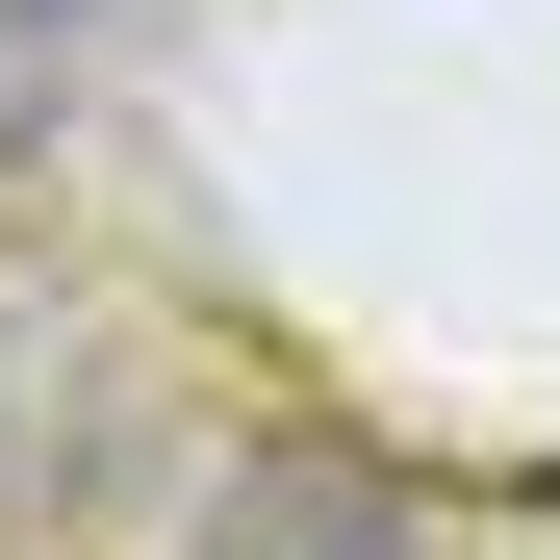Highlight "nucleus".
I'll return each instance as SVG.
<instances>
[{
    "instance_id": "f257e3e1",
    "label": "nucleus",
    "mask_w": 560,
    "mask_h": 560,
    "mask_svg": "<svg viewBox=\"0 0 560 560\" xmlns=\"http://www.w3.org/2000/svg\"><path fill=\"white\" fill-rule=\"evenodd\" d=\"M230 560H383V485H357V458H255Z\"/></svg>"
},
{
    "instance_id": "f03ea898",
    "label": "nucleus",
    "mask_w": 560,
    "mask_h": 560,
    "mask_svg": "<svg viewBox=\"0 0 560 560\" xmlns=\"http://www.w3.org/2000/svg\"><path fill=\"white\" fill-rule=\"evenodd\" d=\"M103 26H128V0H0V153H26V128H77Z\"/></svg>"
}]
</instances>
